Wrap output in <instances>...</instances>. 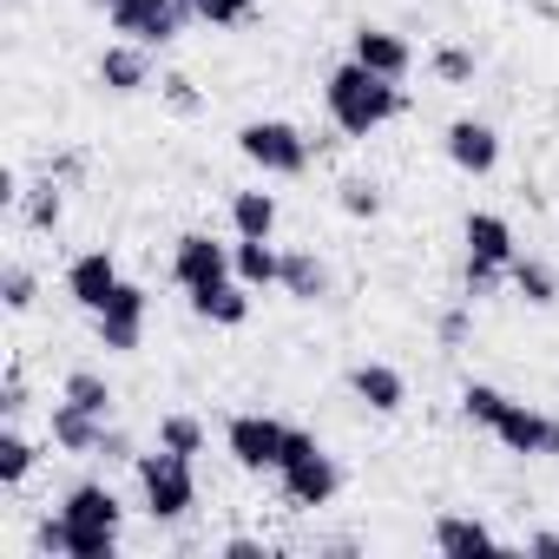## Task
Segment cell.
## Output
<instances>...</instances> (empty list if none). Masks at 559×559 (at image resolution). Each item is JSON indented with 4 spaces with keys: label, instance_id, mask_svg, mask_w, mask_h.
Masks as SVG:
<instances>
[{
    "label": "cell",
    "instance_id": "836d02e7",
    "mask_svg": "<svg viewBox=\"0 0 559 559\" xmlns=\"http://www.w3.org/2000/svg\"><path fill=\"white\" fill-rule=\"evenodd\" d=\"M435 73H441L448 86H461V80H474V53H467V47H435Z\"/></svg>",
    "mask_w": 559,
    "mask_h": 559
},
{
    "label": "cell",
    "instance_id": "d6a6232c",
    "mask_svg": "<svg viewBox=\"0 0 559 559\" xmlns=\"http://www.w3.org/2000/svg\"><path fill=\"white\" fill-rule=\"evenodd\" d=\"M0 290H8V310H34V270H21V263H8V276H0Z\"/></svg>",
    "mask_w": 559,
    "mask_h": 559
},
{
    "label": "cell",
    "instance_id": "e575fe53",
    "mask_svg": "<svg viewBox=\"0 0 559 559\" xmlns=\"http://www.w3.org/2000/svg\"><path fill=\"white\" fill-rule=\"evenodd\" d=\"M165 99H171L178 112H198V93H191V80H165Z\"/></svg>",
    "mask_w": 559,
    "mask_h": 559
},
{
    "label": "cell",
    "instance_id": "3957f363",
    "mask_svg": "<svg viewBox=\"0 0 559 559\" xmlns=\"http://www.w3.org/2000/svg\"><path fill=\"white\" fill-rule=\"evenodd\" d=\"M276 480H284V500H290V507H330L336 487H343L336 461H330V454L317 448V435H304V428H290V448H284Z\"/></svg>",
    "mask_w": 559,
    "mask_h": 559
},
{
    "label": "cell",
    "instance_id": "7c38bea8",
    "mask_svg": "<svg viewBox=\"0 0 559 559\" xmlns=\"http://www.w3.org/2000/svg\"><path fill=\"white\" fill-rule=\"evenodd\" d=\"M448 158L467 171V178H487L500 165V132L487 119H454L448 126Z\"/></svg>",
    "mask_w": 559,
    "mask_h": 559
},
{
    "label": "cell",
    "instance_id": "5b68a950",
    "mask_svg": "<svg viewBox=\"0 0 559 559\" xmlns=\"http://www.w3.org/2000/svg\"><path fill=\"white\" fill-rule=\"evenodd\" d=\"M99 8H106V21L126 34V40H139V47H165L198 8H191V0H99Z\"/></svg>",
    "mask_w": 559,
    "mask_h": 559
},
{
    "label": "cell",
    "instance_id": "6da1fadb",
    "mask_svg": "<svg viewBox=\"0 0 559 559\" xmlns=\"http://www.w3.org/2000/svg\"><path fill=\"white\" fill-rule=\"evenodd\" d=\"M323 99H330V119L349 132V139H369L376 126H389V119H402V80H382V73H369L362 60H349V67H336L330 73V86H323Z\"/></svg>",
    "mask_w": 559,
    "mask_h": 559
},
{
    "label": "cell",
    "instance_id": "d4e9b609",
    "mask_svg": "<svg viewBox=\"0 0 559 559\" xmlns=\"http://www.w3.org/2000/svg\"><path fill=\"white\" fill-rule=\"evenodd\" d=\"M60 402H73V408H86V415H112V389H106V376H93V369H73L67 376V389H60Z\"/></svg>",
    "mask_w": 559,
    "mask_h": 559
},
{
    "label": "cell",
    "instance_id": "cb8c5ba5",
    "mask_svg": "<svg viewBox=\"0 0 559 559\" xmlns=\"http://www.w3.org/2000/svg\"><path fill=\"white\" fill-rule=\"evenodd\" d=\"M230 224H237V237H270L276 230V198L270 191H237L230 198Z\"/></svg>",
    "mask_w": 559,
    "mask_h": 559
},
{
    "label": "cell",
    "instance_id": "7a4b0ae2",
    "mask_svg": "<svg viewBox=\"0 0 559 559\" xmlns=\"http://www.w3.org/2000/svg\"><path fill=\"white\" fill-rule=\"evenodd\" d=\"M139 461V493H145V513L152 520H185L198 507V474H191V454L178 448H152V454H132Z\"/></svg>",
    "mask_w": 559,
    "mask_h": 559
},
{
    "label": "cell",
    "instance_id": "1f68e13d",
    "mask_svg": "<svg viewBox=\"0 0 559 559\" xmlns=\"http://www.w3.org/2000/svg\"><path fill=\"white\" fill-rule=\"evenodd\" d=\"M336 198H343V211H349V217H376V211H382V191H376L369 178H349Z\"/></svg>",
    "mask_w": 559,
    "mask_h": 559
},
{
    "label": "cell",
    "instance_id": "4fadbf2b",
    "mask_svg": "<svg viewBox=\"0 0 559 559\" xmlns=\"http://www.w3.org/2000/svg\"><path fill=\"white\" fill-rule=\"evenodd\" d=\"M356 60H362L369 73H382V80H408V67H415L408 40L389 34V27H356Z\"/></svg>",
    "mask_w": 559,
    "mask_h": 559
},
{
    "label": "cell",
    "instance_id": "8992f818",
    "mask_svg": "<svg viewBox=\"0 0 559 559\" xmlns=\"http://www.w3.org/2000/svg\"><path fill=\"white\" fill-rule=\"evenodd\" d=\"M224 448H230L237 467L276 474V467H284V448H290V421H276V415H237L224 428Z\"/></svg>",
    "mask_w": 559,
    "mask_h": 559
},
{
    "label": "cell",
    "instance_id": "4316f807",
    "mask_svg": "<svg viewBox=\"0 0 559 559\" xmlns=\"http://www.w3.org/2000/svg\"><path fill=\"white\" fill-rule=\"evenodd\" d=\"M158 441L178 448V454H204V421L198 415H165L158 421Z\"/></svg>",
    "mask_w": 559,
    "mask_h": 559
},
{
    "label": "cell",
    "instance_id": "ba28073f",
    "mask_svg": "<svg viewBox=\"0 0 559 559\" xmlns=\"http://www.w3.org/2000/svg\"><path fill=\"white\" fill-rule=\"evenodd\" d=\"M171 276H178L185 290L224 284V276H237V270H230V243H217V237H204V230H185L178 250H171Z\"/></svg>",
    "mask_w": 559,
    "mask_h": 559
},
{
    "label": "cell",
    "instance_id": "277c9868",
    "mask_svg": "<svg viewBox=\"0 0 559 559\" xmlns=\"http://www.w3.org/2000/svg\"><path fill=\"white\" fill-rule=\"evenodd\" d=\"M237 152L263 171V178H304L310 165V139L290 126V119H250L237 132Z\"/></svg>",
    "mask_w": 559,
    "mask_h": 559
},
{
    "label": "cell",
    "instance_id": "ac0fdd59",
    "mask_svg": "<svg viewBox=\"0 0 559 559\" xmlns=\"http://www.w3.org/2000/svg\"><path fill=\"white\" fill-rule=\"evenodd\" d=\"M99 86H112V93H139V86H152L145 47H139V40H132V47H106V53H99Z\"/></svg>",
    "mask_w": 559,
    "mask_h": 559
},
{
    "label": "cell",
    "instance_id": "30bf717a",
    "mask_svg": "<svg viewBox=\"0 0 559 559\" xmlns=\"http://www.w3.org/2000/svg\"><path fill=\"white\" fill-rule=\"evenodd\" d=\"M34 539H40V552H67V559H112V546H119L112 526H80V520H67V513L40 520Z\"/></svg>",
    "mask_w": 559,
    "mask_h": 559
},
{
    "label": "cell",
    "instance_id": "f35d334b",
    "mask_svg": "<svg viewBox=\"0 0 559 559\" xmlns=\"http://www.w3.org/2000/svg\"><path fill=\"white\" fill-rule=\"evenodd\" d=\"M526 546H533V552H539V559H559V533H533V539H526Z\"/></svg>",
    "mask_w": 559,
    "mask_h": 559
},
{
    "label": "cell",
    "instance_id": "9c48e42d",
    "mask_svg": "<svg viewBox=\"0 0 559 559\" xmlns=\"http://www.w3.org/2000/svg\"><path fill=\"white\" fill-rule=\"evenodd\" d=\"M93 323H99V349H112V356L139 349V336H145V290L139 284H119L106 297V310H93Z\"/></svg>",
    "mask_w": 559,
    "mask_h": 559
},
{
    "label": "cell",
    "instance_id": "ffe728a7",
    "mask_svg": "<svg viewBox=\"0 0 559 559\" xmlns=\"http://www.w3.org/2000/svg\"><path fill=\"white\" fill-rule=\"evenodd\" d=\"M53 441H60L67 454H93V448L106 441V421L86 415V408H73V402H60V408H53Z\"/></svg>",
    "mask_w": 559,
    "mask_h": 559
},
{
    "label": "cell",
    "instance_id": "52a82bcc",
    "mask_svg": "<svg viewBox=\"0 0 559 559\" xmlns=\"http://www.w3.org/2000/svg\"><path fill=\"white\" fill-rule=\"evenodd\" d=\"M507 454H559V421L552 415H539V408H526V402H500V415H493V428H487Z\"/></svg>",
    "mask_w": 559,
    "mask_h": 559
},
{
    "label": "cell",
    "instance_id": "2e32d148",
    "mask_svg": "<svg viewBox=\"0 0 559 559\" xmlns=\"http://www.w3.org/2000/svg\"><path fill=\"white\" fill-rule=\"evenodd\" d=\"M349 389H356V395H362V402H369L376 415H395V408L408 402V382H402V376H395L389 362H362V369L349 376Z\"/></svg>",
    "mask_w": 559,
    "mask_h": 559
},
{
    "label": "cell",
    "instance_id": "d6986e66",
    "mask_svg": "<svg viewBox=\"0 0 559 559\" xmlns=\"http://www.w3.org/2000/svg\"><path fill=\"white\" fill-rule=\"evenodd\" d=\"M284 290H290L297 304L330 297V270H323V257H317V250H284Z\"/></svg>",
    "mask_w": 559,
    "mask_h": 559
},
{
    "label": "cell",
    "instance_id": "9a60e30c",
    "mask_svg": "<svg viewBox=\"0 0 559 559\" xmlns=\"http://www.w3.org/2000/svg\"><path fill=\"white\" fill-rule=\"evenodd\" d=\"M250 284H237V276H224V284H204V290H191V310L204 317V323H224V330H237L243 317H250V297H243Z\"/></svg>",
    "mask_w": 559,
    "mask_h": 559
},
{
    "label": "cell",
    "instance_id": "d590c367",
    "mask_svg": "<svg viewBox=\"0 0 559 559\" xmlns=\"http://www.w3.org/2000/svg\"><path fill=\"white\" fill-rule=\"evenodd\" d=\"M461 336H467V310H448L441 317V343H461Z\"/></svg>",
    "mask_w": 559,
    "mask_h": 559
},
{
    "label": "cell",
    "instance_id": "f546056e",
    "mask_svg": "<svg viewBox=\"0 0 559 559\" xmlns=\"http://www.w3.org/2000/svg\"><path fill=\"white\" fill-rule=\"evenodd\" d=\"M500 276H507V263H493V257H474V250H467V270H461L467 297H493V290H500Z\"/></svg>",
    "mask_w": 559,
    "mask_h": 559
},
{
    "label": "cell",
    "instance_id": "603a6c76",
    "mask_svg": "<svg viewBox=\"0 0 559 559\" xmlns=\"http://www.w3.org/2000/svg\"><path fill=\"white\" fill-rule=\"evenodd\" d=\"M507 284H513L526 304H539V310L559 304V276H552V263H539V257H513V263H507Z\"/></svg>",
    "mask_w": 559,
    "mask_h": 559
},
{
    "label": "cell",
    "instance_id": "e0dca14e",
    "mask_svg": "<svg viewBox=\"0 0 559 559\" xmlns=\"http://www.w3.org/2000/svg\"><path fill=\"white\" fill-rule=\"evenodd\" d=\"M60 513L80 520V526H112V533H119V493L99 487V480H80V487L60 500Z\"/></svg>",
    "mask_w": 559,
    "mask_h": 559
},
{
    "label": "cell",
    "instance_id": "8d00e7d4",
    "mask_svg": "<svg viewBox=\"0 0 559 559\" xmlns=\"http://www.w3.org/2000/svg\"><path fill=\"white\" fill-rule=\"evenodd\" d=\"M0 408H8V415H21V408H27V389H21V376H8V395H0Z\"/></svg>",
    "mask_w": 559,
    "mask_h": 559
},
{
    "label": "cell",
    "instance_id": "44dd1931",
    "mask_svg": "<svg viewBox=\"0 0 559 559\" xmlns=\"http://www.w3.org/2000/svg\"><path fill=\"white\" fill-rule=\"evenodd\" d=\"M467 250H474V257H493V263H513V257H520V250H513V224L493 217V211H474V217H467Z\"/></svg>",
    "mask_w": 559,
    "mask_h": 559
},
{
    "label": "cell",
    "instance_id": "f1b7e54d",
    "mask_svg": "<svg viewBox=\"0 0 559 559\" xmlns=\"http://www.w3.org/2000/svg\"><path fill=\"white\" fill-rule=\"evenodd\" d=\"M500 402H507V395H500V389H487V382H467V389H461V415H467L474 428H493Z\"/></svg>",
    "mask_w": 559,
    "mask_h": 559
},
{
    "label": "cell",
    "instance_id": "74e56055",
    "mask_svg": "<svg viewBox=\"0 0 559 559\" xmlns=\"http://www.w3.org/2000/svg\"><path fill=\"white\" fill-rule=\"evenodd\" d=\"M224 559H263V546H257V539H230Z\"/></svg>",
    "mask_w": 559,
    "mask_h": 559
},
{
    "label": "cell",
    "instance_id": "8fae6325",
    "mask_svg": "<svg viewBox=\"0 0 559 559\" xmlns=\"http://www.w3.org/2000/svg\"><path fill=\"white\" fill-rule=\"evenodd\" d=\"M119 284H126V276H119L112 250H86V257L67 263V297H73L80 310H106V297H112Z\"/></svg>",
    "mask_w": 559,
    "mask_h": 559
},
{
    "label": "cell",
    "instance_id": "484cf974",
    "mask_svg": "<svg viewBox=\"0 0 559 559\" xmlns=\"http://www.w3.org/2000/svg\"><path fill=\"white\" fill-rule=\"evenodd\" d=\"M27 474H34V441L8 428V435H0V487H21Z\"/></svg>",
    "mask_w": 559,
    "mask_h": 559
},
{
    "label": "cell",
    "instance_id": "83f0119b",
    "mask_svg": "<svg viewBox=\"0 0 559 559\" xmlns=\"http://www.w3.org/2000/svg\"><path fill=\"white\" fill-rule=\"evenodd\" d=\"M60 211H67V204H60V185H53V178L27 191V230H53V224H60Z\"/></svg>",
    "mask_w": 559,
    "mask_h": 559
},
{
    "label": "cell",
    "instance_id": "7402d4cb",
    "mask_svg": "<svg viewBox=\"0 0 559 559\" xmlns=\"http://www.w3.org/2000/svg\"><path fill=\"white\" fill-rule=\"evenodd\" d=\"M435 546H441V552H493L500 539H493V526H480V520H467V513H441V520H435Z\"/></svg>",
    "mask_w": 559,
    "mask_h": 559
},
{
    "label": "cell",
    "instance_id": "5bb4252c",
    "mask_svg": "<svg viewBox=\"0 0 559 559\" xmlns=\"http://www.w3.org/2000/svg\"><path fill=\"white\" fill-rule=\"evenodd\" d=\"M230 270H237V284L270 290V284H284V250H270V237H237L230 243Z\"/></svg>",
    "mask_w": 559,
    "mask_h": 559
},
{
    "label": "cell",
    "instance_id": "4dcf8cb0",
    "mask_svg": "<svg viewBox=\"0 0 559 559\" xmlns=\"http://www.w3.org/2000/svg\"><path fill=\"white\" fill-rule=\"evenodd\" d=\"M198 8V21H211V27H243L250 21V0H191Z\"/></svg>",
    "mask_w": 559,
    "mask_h": 559
}]
</instances>
